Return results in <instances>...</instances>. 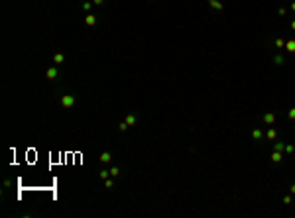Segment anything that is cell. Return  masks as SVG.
Listing matches in <instances>:
<instances>
[{"mask_svg": "<svg viewBox=\"0 0 295 218\" xmlns=\"http://www.w3.org/2000/svg\"><path fill=\"white\" fill-rule=\"evenodd\" d=\"M61 102H63V106H73V104H75V98H73V96H63V100H61Z\"/></svg>", "mask_w": 295, "mask_h": 218, "instance_id": "1", "label": "cell"}, {"mask_svg": "<svg viewBox=\"0 0 295 218\" xmlns=\"http://www.w3.org/2000/svg\"><path fill=\"white\" fill-rule=\"evenodd\" d=\"M262 138H264V132L256 128L254 132H252V140H256V142H258V140H262Z\"/></svg>", "mask_w": 295, "mask_h": 218, "instance_id": "2", "label": "cell"}, {"mask_svg": "<svg viewBox=\"0 0 295 218\" xmlns=\"http://www.w3.org/2000/svg\"><path fill=\"white\" fill-rule=\"evenodd\" d=\"M264 122H266V124H270V126H272L273 122H275V116H273L272 112H270V114H264Z\"/></svg>", "mask_w": 295, "mask_h": 218, "instance_id": "3", "label": "cell"}, {"mask_svg": "<svg viewBox=\"0 0 295 218\" xmlns=\"http://www.w3.org/2000/svg\"><path fill=\"white\" fill-rule=\"evenodd\" d=\"M272 161L273 163H279V161H281V151H273L272 153Z\"/></svg>", "mask_w": 295, "mask_h": 218, "instance_id": "4", "label": "cell"}, {"mask_svg": "<svg viewBox=\"0 0 295 218\" xmlns=\"http://www.w3.org/2000/svg\"><path fill=\"white\" fill-rule=\"evenodd\" d=\"M209 4L213 6V8H216V10H222V4H220V2H216V0H209Z\"/></svg>", "mask_w": 295, "mask_h": 218, "instance_id": "5", "label": "cell"}, {"mask_svg": "<svg viewBox=\"0 0 295 218\" xmlns=\"http://www.w3.org/2000/svg\"><path fill=\"white\" fill-rule=\"evenodd\" d=\"M285 49H287V51H295V41L293 39L287 41V43H285Z\"/></svg>", "mask_w": 295, "mask_h": 218, "instance_id": "6", "label": "cell"}, {"mask_svg": "<svg viewBox=\"0 0 295 218\" xmlns=\"http://www.w3.org/2000/svg\"><path fill=\"white\" fill-rule=\"evenodd\" d=\"M57 77V69H49L47 71V79H55Z\"/></svg>", "mask_w": 295, "mask_h": 218, "instance_id": "7", "label": "cell"}, {"mask_svg": "<svg viewBox=\"0 0 295 218\" xmlns=\"http://www.w3.org/2000/svg\"><path fill=\"white\" fill-rule=\"evenodd\" d=\"M273 149H275V151H281V149H285V146H283V142H277L275 146H273Z\"/></svg>", "mask_w": 295, "mask_h": 218, "instance_id": "8", "label": "cell"}, {"mask_svg": "<svg viewBox=\"0 0 295 218\" xmlns=\"http://www.w3.org/2000/svg\"><path fill=\"white\" fill-rule=\"evenodd\" d=\"M100 161H102V163H108V161H110V153H102V155H100Z\"/></svg>", "mask_w": 295, "mask_h": 218, "instance_id": "9", "label": "cell"}, {"mask_svg": "<svg viewBox=\"0 0 295 218\" xmlns=\"http://www.w3.org/2000/svg\"><path fill=\"white\" fill-rule=\"evenodd\" d=\"M275 136H277V132H275V130H270V132H268V140H275Z\"/></svg>", "mask_w": 295, "mask_h": 218, "instance_id": "10", "label": "cell"}, {"mask_svg": "<svg viewBox=\"0 0 295 218\" xmlns=\"http://www.w3.org/2000/svg\"><path fill=\"white\" fill-rule=\"evenodd\" d=\"M273 61L277 63V65H283V57L281 55H273Z\"/></svg>", "mask_w": 295, "mask_h": 218, "instance_id": "11", "label": "cell"}, {"mask_svg": "<svg viewBox=\"0 0 295 218\" xmlns=\"http://www.w3.org/2000/svg\"><path fill=\"white\" fill-rule=\"evenodd\" d=\"M126 124H128V126L136 124V118H134V116H128V118H126Z\"/></svg>", "mask_w": 295, "mask_h": 218, "instance_id": "12", "label": "cell"}, {"mask_svg": "<svg viewBox=\"0 0 295 218\" xmlns=\"http://www.w3.org/2000/svg\"><path fill=\"white\" fill-rule=\"evenodd\" d=\"M273 43H275L277 47H283V45H285V41H283V39H275V41H273Z\"/></svg>", "mask_w": 295, "mask_h": 218, "instance_id": "13", "label": "cell"}, {"mask_svg": "<svg viewBox=\"0 0 295 218\" xmlns=\"http://www.w3.org/2000/svg\"><path fill=\"white\" fill-rule=\"evenodd\" d=\"M285 151H287V153H293L295 147H293V146H285Z\"/></svg>", "mask_w": 295, "mask_h": 218, "instance_id": "14", "label": "cell"}, {"mask_svg": "<svg viewBox=\"0 0 295 218\" xmlns=\"http://www.w3.org/2000/svg\"><path fill=\"white\" fill-rule=\"evenodd\" d=\"M53 61H55V63H61V61H63V55H55Z\"/></svg>", "mask_w": 295, "mask_h": 218, "instance_id": "15", "label": "cell"}, {"mask_svg": "<svg viewBox=\"0 0 295 218\" xmlns=\"http://www.w3.org/2000/svg\"><path fill=\"white\" fill-rule=\"evenodd\" d=\"M87 24H94V16H87Z\"/></svg>", "mask_w": 295, "mask_h": 218, "instance_id": "16", "label": "cell"}, {"mask_svg": "<svg viewBox=\"0 0 295 218\" xmlns=\"http://www.w3.org/2000/svg\"><path fill=\"white\" fill-rule=\"evenodd\" d=\"M289 118H291V120H295V108H291V110H289Z\"/></svg>", "mask_w": 295, "mask_h": 218, "instance_id": "17", "label": "cell"}, {"mask_svg": "<svg viewBox=\"0 0 295 218\" xmlns=\"http://www.w3.org/2000/svg\"><path fill=\"white\" fill-rule=\"evenodd\" d=\"M291 193H293V195H295V185H291Z\"/></svg>", "mask_w": 295, "mask_h": 218, "instance_id": "18", "label": "cell"}, {"mask_svg": "<svg viewBox=\"0 0 295 218\" xmlns=\"http://www.w3.org/2000/svg\"><path fill=\"white\" fill-rule=\"evenodd\" d=\"M291 30H295V20H293V22H291Z\"/></svg>", "mask_w": 295, "mask_h": 218, "instance_id": "19", "label": "cell"}, {"mask_svg": "<svg viewBox=\"0 0 295 218\" xmlns=\"http://www.w3.org/2000/svg\"><path fill=\"white\" fill-rule=\"evenodd\" d=\"M291 10H293V12H295V2H293V4H291Z\"/></svg>", "mask_w": 295, "mask_h": 218, "instance_id": "20", "label": "cell"}]
</instances>
